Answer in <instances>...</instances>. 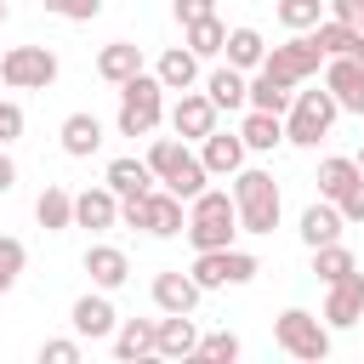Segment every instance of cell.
<instances>
[{"label":"cell","instance_id":"obj_37","mask_svg":"<svg viewBox=\"0 0 364 364\" xmlns=\"http://www.w3.org/2000/svg\"><path fill=\"white\" fill-rule=\"evenodd\" d=\"M40 364H80V341H46Z\"/></svg>","mask_w":364,"mask_h":364},{"label":"cell","instance_id":"obj_14","mask_svg":"<svg viewBox=\"0 0 364 364\" xmlns=\"http://www.w3.org/2000/svg\"><path fill=\"white\" fill-rule=\"evenodd\" d=\"M199 279L193 273H182V267H165V273H154V307L159 313H193L199 307Z\"/></svg>","mask_w":364,"mask_h":364},{"label":"cell","instance_id":"obj_36","mask_svg":"<svg viewBox=\"0 0 364 364\" xmlns=\"http://www.w3.org/2000/svg\"><path fill=\"white\" fill-rule=\"evenodd\" d=\"M245 347H239V336L233 330H210V336H199V353L193 358H216V364H233Z\"/></svg>","mask_w":364,"mask_h":364},{"label":"cell","instance_id":"obj_45","mask_svg":"<svg viewBox=\"0 0 364 364\" xmlns=\"http://www.w3.org/2000/svg\"><path fill=\"white\" fill-rule=\"evenodd\" d=\"M63 6H68V0H46V11H57V17H63Z\"/></svg>","mask_w":364,"mask_h":364},{"label":"cell","instance_id":"obj_16","mask_svg":"<svg viewBox=\"0 0 364 364\" xmlns=\"http://www.w3.org/2000/svg\"><path fill=\"white\" fill-rule=\"evenodd\" d=\"M341 228H347V216H341V205L336 199H313L307 210H301V245L307 250H318V245H330V239H341Z\"/></svg>","mask_w":364,"mask_h":364},{"label":"cell","instance_id":"obj_21","mask_svg":"<svg viewBox=\"0 0 364 364\" xmlns=\"http://www.w3.org/2000/svg\"><path fill=\"white\" fill-rule=\"evenodd\" d=\"M154 336H159V318H125V324L114 330V358H125V364L159 358V353H154Z\"/></svg>","mask_w":364,"mask_h":364},{"label":"cell","instance_id":"obj_48","mask_svg":"<svg viewBox=\"0 0 364 364\" xmlns=\"http://www.w3.org/2000/svg\"><path fill=\"white\" fill-rule=\"evenodd\" d=\"M0 85H6V80H0Z\"/></svg>","mask_w":364,"mask_h":364},{"label":"cell","instance_id":"obj_35","mask_svg":"<svg viewBox=\"0 0 364 364\" xmlns=\"http://www.w3.org/2000/svg\"><path fill=\"white\" fill-rule=\"evenodd\" d=\"M23 262H28V250H23V239H11V233H0V296L23 279Z\"/></svg>","mask_w":364,"mask_h":364},{"label":"cell","instance_id":"obj_13","mask_svg":"<svg viewBox=\"0 0 364 364\" xmlns=\"http://www.w3.org/2000/svg\"><path fill=\"white\" fill-rule=\"evenodd\" d=\"M324 85L336 91L341 114H364V63L347 51V57H324Z\"/></svg>","mask_w":364,"mask_h":364},{"label":"cell","instance_id":"obj_11","mask_svg":"<svg viewBox=\"0 0 364 364\" xmlns=\"http://www.w3.org/2000/svg\"><path fill=\"white\" fill-rule=\"evenodd\" d=\"M330 296H324V324L330 330H353L358 318H364V273H347V279H336V284H324Z\"/></svg>","mask_w":364,"mask_h":364},{"label":"cell","instance_id":"obj_29","mask_svg":"<svg viewBox=\"0 0 364 364\" xmlns=\"http://www.w3.org/2000/svg\"><path fill=\"white\" fill-rule=\"evenodd\" d=\"M34 222H40L46 233H63V228H74V193L51 182V188L34 199Z\"/></svg>","mask_w":364,"mask_h":364},{"label":"cell","instance_id":"obj_15","mask_svg":"<svg viewBox=\"0 0 364 364\" xmlns=\"http://www.w3.org/2000/svg\"><path fill=\"white\" fill-rule=\"evenodd\" d=\"M119 222V193L102 182V188H85V193H74V228H91V233H102V228H114Z\"/></svg>","mask_w":364,"mask_h":364},{"label":"cell","instance_id":"obj_5","mask_svg":"<svg viewBox=\"0 0 364 364\" xmlns=\"http://www.w3.org/2000/svg\"><path fill=\"white\" fill-rule=\"evenodd\" d=\"M159 119H165V85L159 74L142 68L119 85V136H148Z\"/></svg>","mask_w":364,"mask_h":364},{"label":"cell","instance_id":"obj_28","mask_svg":"<svg viewBox=\"0 0 364 364\" xmlns=\"http://www.w3.org/2000/svg\"><path fill=\"white\" fill-rule=\"evenodd\" d=\"M318 199H341L353 182H364V171H358V159H347V154H330L324 165H318Z\"/></svg>","mask_w":364,"mask_h":364},{"label":"cell","instance_id":"obj_47","mask_svg":"<svg viewBox=\"0 0 364 364\" xmlns=\"http://www.w3.org/2000/svg\"><path fill=\"white\" fill-rule=\"evenodd\" d=\"M353 159H358V171H364V148H358V154H353Z\"/></svg>","mask_w":364,"mask_h":364},{"label":"cell","instance_id":"obj_32","mask_svg":"<svg viewBox=\"0 0 364 364\" xmlns=\"http://www.w3.org/2000/svg\"><path fill=\"white\" fill-rule=\"evenodd\" d=\"M347 273H358V262H353V250H347L341 239H330V245L313 250V279H318V284H336V279H347Z\"/></svg>","mask_w":364,"mask_h":364},{"label":"cell","instance_id":"obj_7","mask_svg":"<svg viewBox=\"0 0 364 364\" xmlns=\"http://www.w3.org/2000/svg\"><path fill=\"white\" fill-rule=\"evenodd\" d=\"M188 273L199 279V290H228V284H250L262 273V262L250 250H239V245H222V250H193Z\"/></svg>","mask_w":364,"mask_h":364},{"label":"cell","instance_id":"obj_1","mask_svg":"<svg viewBox=\"0 0 364 364\" xmlns=\"http://www.w3.org/2000/svg\"><path fill=\"white\" fill-rule=\"evenodd\" d=\"M188 245L193 250H222V245H233V233H239V205H233V193L228 188H205V193H193L188 199Z\"/></svg>","mask_w":364,"mask_h":364},{"label":"cell","instance_id":"obj_18","mask_svg":"<svg viewBox=\"0 0 364 364\" xmlns=\"http://www.w3.org/2000/svg\"><path fill=\"white\" fill-rule=\"evenodd\" d=\"M245 154H250V148H245V136H239V131H210V136H205V148H199V159H205V171H210V176H233V171L245 165Z\"/></svg>","mask_w":364,"mask_h":364},{"label":"cell","instance_id":"obj_6","mask_svg":"<svg viewBox=\"0 0 364 364\" xmlns=\"http://www.w3.org/2000/svg\"><path fill=\"white\" fill-rule=\"evenodd\" d=\"M273 341H279L290 358H301V364L330 358V324H324V318H313L307 307H284V313L273 318Z\"/></svg>","mask_w":364,"mask_h":364},{"label":"cell","instance_id":"obj_34","mask_svg":"<svg viewBox=\"0 0 364 364\" xmlns=\"http://www.w3.org/2000/svg\"><path fill=\"white\" fill-rule=\"evenodd\" d=\"M353 34H358V28H353V23H336V17H324V23L313 28V40L324 46V57H347V51H353Z\"/></svg>","mask_w":364,"mask_h":364},{"label":"cell","instance_id":"obj_17","mask_svg":"<svg viewBox=\"0 0 364 364\" xmlns=\"http://www.w3.org/2000/svg\"><path fill=\"white\" fill-rule=\"evenodd\" d=\"M154 353H159V358H193V353H199L193 313H165V318H159V336H154Z\"/></svg>","mask_w":364,"mask_h":364},{"label":"cell","instance_id":"obj_22","mask_svg":"<svg viewBox=\"0 0 364 364\" xmlns=\"http://www.w3.org/2000/svg\"><path fill=\"white\" fill-rule=\"evenodd\" d=\"M205 97H210L216 108H250V80H245V68H233V63L210 68V80H205Z\"/></svg>","mask_w":364,"mask_h":364},{"label":"cell","instance_id":"obj_12","mask_svg":"<svg viewBox=\"0 0 364 364\" xmlns=\"http://www.w3.org/2000/svg\"><path fill=\"white\" fill-rule=\"evenodd\" d=\"M171 131H176L182 142H205V136L216 131V102H210L205 91H182L176 108H171Z\"/></svg>","mask_w":364,"mask_h":364},{"label":"cell","instance_id":"obj_46","mask_svg":"<svg viewBox=\"0 0 364 364\" xmlns=\"http://www.w3.org/2000/svg\"><path fill=\"white\" fill-rule=\"evenodd\" d=\"M6 17H11V6H6V0H0V28H6Z\"/></svg>","mask_w":364,"mask_h":364},{"label":"cell","instance_id":"obj_26","mask_svg":"<svg viewBox=\"0 0 364 364\" xmlns=\"http://www.w3.org/2000/svg\"><path fill=\"white\" fill-rule=\"evenodd\" d=\"M154 74H159L165 91H193V80H199V57H193L188 46H171V51L154 63Z\"/></svg>","mask_w":364,"mask_h":364},{"label":"cell","instance_id":"obj_4","mask_svg":"<svg viewBox=\"0 0 364 364\" xmlns=\"http://www.w3.org/2000/svg\"><path fill=\"white\" fill-rule=\"evenodd\" d=\"M148 165H154V176H159L176 199H193V193H205V182H210L205 159L188 154V142H176V136H159V142L148 148Z\"/></svg>","mask_w":364,"mask_h":364},{"label":"cell","instance_id":"obj_38","mask_svg":"<svg viewBox=\"0 0 364 364\" xmlns=\"http://www.w3.org/2000/svg\"><path fill=\"white\" fill-rule=\"evenodd\" d=\"M17 136H23V108L17 102H0V148L17 142Z\"/></svg>","mask_w":364,"mask_h":364},{"label":"cell","instance_id":"obj_31","mask_svg":"<svg viewBox=\"0 0 364 364\" xmlns=\"http://www.w3.org/2000/svg\"><path fill=\"white\" fill-rule=\"evenodd\" d=\"M222 57L233 63V68H262V57H267V40L256 34V28H228V46H222Z\"/></svg>","mask_w":364,"mask_h":364},{"label":"cell","instance_id":"obj_33","mask_svg":"<svg viewBox=\"0 0 364 364\" xmlns=\"http://www.w3.org/2000/svg\"><path fill=\"white\" fill-rule=\"evenodd\" d=\"M273 11H279V23H284L290 34H307V28L324 23V0H279Z\"/></svg>","mask_w":364,"mask_h":364},{"label":"cell","instance_id":"obj_10","mask_svg":"<svg viewBox=\"0 0 364 364\" xmlns=\"http://www.w3.org/2000/svg\"><path fill=\"white\" fill-rule=\"evenodd\" d=\"M68 324H74L80 341H108V336L119 330V313H114L108 290H91V296H80V301L68 307Z\"/></svg>","mask_w":364,"mask_h":364},{"label":"cell","instance_id":"obj_20","mask_svg":"<svg viewBox=\"0 0 364 364\" xmlns=\"http://www.w3.org/2000/svg\"><path fill=\"white\" fill-rule=\"evenodd\" d=\"M57 136H63V154H68V159H91V154L102 148V119L80 108V114H68V119H63V131H57Z\"/></svg>","mask_w":364,"mask_h":364},{"label":"cell","instance_id":"obj_42","mask_svg":"<svg viewBox=\"0 0 364 364\" xmlns=\"http://www.w3.org/2000/svg\"><path fill=\"white\" fill-rule=\"evenodd\" d=\"M97 11H102V0H68V6H63V17H68V23H91Z\"/></svg>","mask_w":364,"mask_h":364},{"label":"cell","instance_id":"obj_19","mask_svg":"<svg viewBox=\"0 0 364 364\" xmlns=\"http://www.w3.org/2000/svg\"><path fill=\"white\" fill-rule=\"evenodd\" d=\"M85 273H91L97 290H119V284L131 279V256H125L119 245H91V250H85Z\"/></svg>","mask_w":364,"mask_h":364},{"label":"cell","instance_id":"obj_8","mask_svg":"<svg viewBox=\"0 0 364 364\" xmlns=\"http://www.w3.org/2000/svg\"><path fill=\"white\" fill-rule=\"evenodd\" d=\"M262 68H273V74H279V80H290V85H307V80L324 68V46L313 40V28H307V34H290L284 46H267Z\"/></svg>","mask_w":364,"mask_h":364},{"label":"cell","instance_id":"obj_41","mask_svg":"<svg viewBox=\"0 0 364 364\" xmlns=\"http://www.w3.org/2000/svg\"><path fill=\"white\" fill-rule=\"evenodd\" d=\"M336 205H341V216H347V222H364V182H353Z\"/></svg>","mask_w":364,"mask_h":364},{"label":"cell","instance_id":"obj_25","mask_svg":"<svg viewBox=\"0 0 364 364\" xmlns=\"http://www.w3.org/2000/svg\"><path fill=\"white\" fill-rule=\"evenodd\" d=\"M239 136H245V148H250V154H273V148L284 142V114L250 108V114H245V125H239Z\"/></svg>","mask_w":364,"mask_h":364},{"label":"cell","instance_id":"obj_2","mask_svg":"<svg viewBox=\"0 0 364 364\" xmlns=\"http://www.w3.org/2000/svg\"><path fill=\"white\" fill-rule=\"evenodd\" d=\"M233 205H239V233H273L279 210H284L279 182L267 171H245V165L233 171Z\"/></svg>","mask_w":364,"mask_h":364},{"label":"cell","instance_id":"obj_44","mask_svg":"<svg viewBox=\"0 0 364 364\" xmlns=\"http://www.w3.org/2000/svg\"><path fill=\"white\" fill-rule=\"evenodd\" d=\"M353 57H358V63H364V28H358V34H353Z\"/></svg>","mask_w":364,"mask_h":364},{"label":"cell","instance_id":"obj_43","mask_svg":"<svg viewBox=\"0 0 364 364\" xmlns=\"http://www.w3.org/2000/svg\"><path fill=\"white\" fill-rule=\"evenodd\" d=\"M11 182H17V165H11V154H0V193H11Z\"/></svg>","mask_w":364,"mask_h":364},{"label":"cell","instance_id":"obj_23","mask_svg":"<svg viewBox=\"0 0 364 364\" xmlns=\"http://www.w3.org/2000/svg\"><path fill=\"white\" fill-rule=\"evenodd\" d=\"M102 182H108L119 199H136V193H148L159 176H154L148 159H131V154H125V159H108V176H102Z\"/></svg>","mask_w":364,"mask_h":364},{"label":"cell","instance_id":"obj_39","mask_svg":"<svg viewBox=\"0 0 364 364\" xmlns=\"http://www.w3.org/2000/svg\"><path fill=\"white\" fill-rule=\"evenodd\" d=\"M324 11H330L336 23H353V28H364V0H324Z\"/></svg>","mask_w":364,"mask_h":364},{"label":"cell","instance_id":"obj_3","mask_svg":"<svg viewBox=\"0 0 364 364\" xmlns=\"http://www.w3.org/2000/svg\"><path fill=\"white\" fill-rule=\"evenodd\" d=\"M336 114H341V102H336L330 85H318V91H296V102H290V114H284V142H296V148H318V142L330 136Z\"/></svg>","mask_w":364,"mask_h":364},{"label":"cell","instance_id":"obj_9","mask_svg":"<svg viewBox=\"0 0 364 364\" xmlns=\"http://www.w3.org/2000/svg\"><path fill=\"white\" fill-rule=\"evenodd\" d=\"M0 80L11 91H46L57 80V51H46V46H11L0 57Z\"/></svg>","mask_w":364,"mask_h":364},{"label":"cell","instance_id":"obj_40","mask_svg":"<svg viewBox=\"0 0 364 364\" xmlns=\"http://www.w3.org/2000/svg\"><path fill=\"white\" fill-rule=\"evenodd\" d=\"M171 11H176V23H199L216 11V0H171Z\"/></svg>","mask_w":364,"mask_h":364},{"label":"cell","instance_id":"obj_27","mask_svg":"<svg viewBox=\"0 0 364 364\" xmlns=\"http://www.w3.org/2000/svg\"><path fill=\"white\" fill-rule=\"evenodd\" d=\"M290 102H296V85H290V80H279L273 68H256V80H250V108L290 114Z\"/></svg>","mask_w":364,"mask_h":364},{"label":"cell","instance_id":"obj_24","mask_svg":"<svg viewBox=\"0 0 364 364\" xmlns=\"http://www.w3.org/2000/svg\"><path fill=\"white\" fill-rule=\"evenodd\" d=\"M97 74H102L108 85H125L131 74H142V46H131V40L102 46V51H97Z\"/></svg>","mask_w":364,"mask_h":364},{"label":"cell","instance_id":"obj_30","mask_svg":"<svg viewBox=\"0 0 364 364\" xmlns=\"http://www.w3.org/2000/svg\"><path fill=\"white\" fill-rule=\"evenodd\" d=\"M182 46L193 51V57H222V46H228V23L210 11V17H199V23H182Z\"/></svg>","mask_w":364,"mask_h":364}]
</instances>
